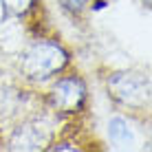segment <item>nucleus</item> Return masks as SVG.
Wrapping results in <instances>:
<instances>
[{
  "label": "nucleus",
  "instance_id": "f257e3e1",
  "mask_svg": "<svg viewBox=\"0 0 152 152\" xmlns=\"http://www.w3.org/2000/svg\"><path fill=\"white\" fill-rule=\"evenodd\" d=\"M69 51L53 40H35L22 51L18 69L24 80L42 84L69 66Z\"/></svg>",
  "mask_w": 152,
  "mask_h": 152
},
{
  "label": "nucleus",
  "instance_id": "f03ea898",
  "mask_svg": "<svg viewBox=\"0 0 152 152\" xmlns=\"http://www.w3.org/2000/svg\"><path fill=\"white\" fill-rule=\"evenodd\" d=\"M108 95L128 110H143L150 104V80L137 71L113 73L106 82Z\"/></svg>",
  "mask_w": 152,
  "mask_h": 152
},
{
  "label": "nucleus",
  "instance_id": "7ed1b4c3",
  "mask_svg": "<svg viewBox=\"0 0 152 152\" xmlns=\"http://www.w3.org/2000/svg\"><path fill=\"white\" fill-rule=\"evenodd\" d=\"M88 88L80 75L60 77L49 93V106L57 115H80L86 106Z\"/></svg>",
  "mask_w": 152,
  "mask_h": 152
},
{
  "label": "nucleus",
  "instance_id": "20e7f679",
  "mask_svg": "<svg viewBox=\"0 0 152 152\" xmlns=\"http://www.w3.org/2000/svg\"><path fill=\"white\" fill-rule=\"evenodd\" d=\"M51 141V130L46 128L44 121L33 119L13 130L11 139H9V148L11 150H42Z\"/></svg>",
  "mask_w": 152,
  "mask_h": 152
},
{
  "label": "nucleus",
  "instance_id": "39448f33",
  "mask_svg": "<svg viewBox=\"0 0 152 152\" xmlns=\"http://www.w3.org/2000/svg\"><path fill=\"white\" fill-rule=\"evenodd\" d=\"M108 137L115 143V148H128L134 141L132 128H130V124L124 117H113L108 121Z\"/></svg>",
  "mask_w": 152,
  "mask_h": 152
},
{
  "label": "nucleus",
  "instance_id": "423d86ee",
  "mask_svg": "<svg viewBox=\"0 0 152 152\" xmlns=\"http://www.w3.org/2000/svg\"><path fill=\"white\" fill-rule=\"evenodd\" d=\"M38 4V0H0V7L7 18H22Z\"/></svg>",
  "mask_w": 152,
  "mask_h": 152
},
{
  "label": "nucleus",
  "instance_id": "0eeeda50",
  "mask_svg": "<svg viewBox=\"0 0 152 152\" xmlns=\"http://www.w3.org/2000/svg\"><path fill=\"white\" fill-rule=\"evenodd\" d=\"M60 4H62V9L69 11V13H82L84 9L91 4V0H60Z\"/></svg>",
  "mask_w": 152,
  "mask_h": 152
},
{
  "label": "nucleus",
  "instance_id": "6e6552de",
  "mask_svg": "<svg viewBox=\"0 0 152 152\" xmlns=\"http://www.w3.org/2000/svg\"><path fill=\"white\" fill-rule=\"evenodd\" d=\"M141 2H143V4H145V7H150V0H141Z\"/></svg>",
  "mask_w": 152,
  "mask_h": 152
}]
</instances>
